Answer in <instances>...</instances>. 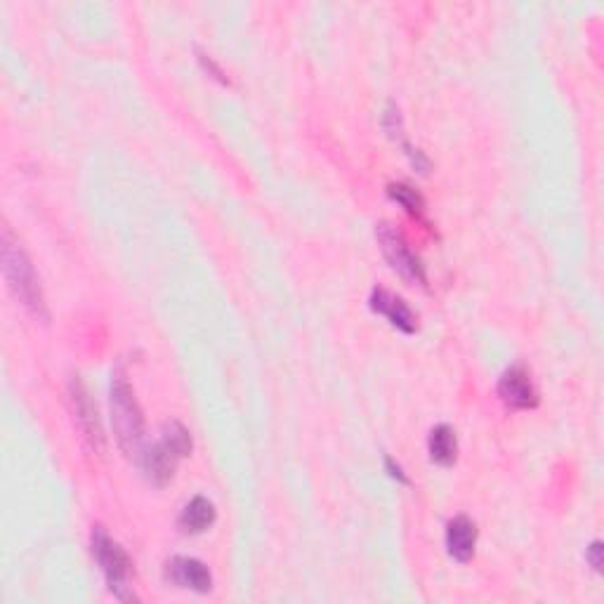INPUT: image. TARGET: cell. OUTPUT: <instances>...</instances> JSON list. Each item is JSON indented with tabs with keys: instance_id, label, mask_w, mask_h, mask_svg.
I'll list each match as a JSON object with an SVG mask.
<instances>
[{
	"instance_id": "1",
	"label": "cell",
	"mask_w": 604,
	"mask_h": 604,
	"mask_svg": "<svg viewBox=\"0 0 604 604\" xmlns=\"http://www.w3.org/2000/svg\"><path fill=\"white\" fill-rule=\"evenodd\" d=\"M0 262H3L5 281H8L15 298L22 302L24 310L34 319L48 324V305H45L43 286L36 274L34 262L29 260V255L19 246V241L10 234L8 227L3 229V236H0Z\"/></svg>"
},
{
	"instance_id": "2",
	"label": "cell",
	"mask_w": 604,
	"mask_h": 604,
	"mask_svg": "<svg viewBox=\"0 0 604 604\" xmlns=\"http://www.w3.org/2000/svg\"><path fill=\"white\" fill-rule=\"evenodd\" d=\"M111 423L121 451L126 456H135L144 439V416L121 366L111 373Z\"/></svg>"
},
{
	"instance_id": "3",
	"label": "cell",
	"mask_w": 604,
	"mask_h": 604,
	"mask_svg": "<svg viewBox=\"0 0 604 604\" xmlns=\"http://www.w3.org/2000/svg\"><path fill=\"white\" fill-rule=\"evenodd\" d=\"M90 548H93V557L97 560V564H100L109 593L116 595L121 602L135 600L133 588H130V571H133V562H130L126 550L118 546L104 527H93Z\"/></svg>"
},
{
	"instance_id": "4",
	"label": "cell",
	"mask_w": 604,
	"mask_h": 604,
	"mask_svg": "<svg viewBox=\"0 0 604 604\" xmlns=\"http://www.w3.org/2000/svg\"><path fill=\"white\" fill-rule=\"evenodd\" d=\"M376 236H378L380 251H383L385 260L390 262V267L395 269L397 274H402L404 279L413 281V284H420V286L428 284V274H425L423 260L411 251L409 241L404 239V234L399 232L395 225H390V222H380L376 229Z\"/></svg>"
},
{
	"instance_id": "5",
	"label": "cell",
	"mask_w": 604,
	"mask_h": 604,
	"mask_svg": "<svg viewBox=\"0 0 604 604\" xmlns=\"http://www.w3.org/2000/svg\"><path fill=\"white\" fill-rule=\"evenodd\" d=\"M69 402H71V413H74L76 428L81 430L83 442L88 444V449L93 453L104 451V432L100 425V416H97V406L90 399L88 387L83 385L81 378H71L69 383Z\"/></svg>"
},
{
	"instance_id": "6",
	"label": "cell",
	"mask_w": 604,
	"mask_h": 604,
	"mask_svg": "<svg viewBox=\"0 0 604 604\" xmlns=\"http://www.w3.org/2000/svg\"><path fill=\"white\" fill-rule=\"evenodd\" d=\"M498 397L508 409L515 411H529L538 406V390L531 378L529 369L524 364L510 366L498 380Z\"/></svg>"
},
{
	"instance_id": "7",
	"label": "cell",
	"mask_w": 604,
	"mask_h": 604,
	"mask_svg": "<svg viewBox=\"0 0 604 604\" xmlns=\"http://www.w3.org/2000/svg\"><path fill=\"white\" fill-rule=\"evenodd\" d=\"M163 579L175 588H187L194 593H208L213 588V574L210 569L196 557L177 555L166 562L163 567Z\"/></svg>"
},
{
	"instance_id": "8",
	"label": "cell",
	"mask_w": 604,
	"mask_h": 604,
	"mask_svg": "<svg viewBox=\"0 0 604 604\" xmlns=\"http://www.w3.org/2000/svg\"><path fill=\"white\" fill-rule=\"evenodd\" d=\"M371 310L390 321L392 326L399 328L402 333H416L418 331V317L399 295L385 291V288H373L369 298Z\"/></svg>"
},
{
	"instance_id": "9",
	"label": "cell",
	"mask_w": 604,
	"mask_h": 604,
	"mask_svg": "<svg viewBox=\"0 0 604 604\" xmlns=\"http://www.w3.org/2000/svg\"><path fill=\"white\" fill-rule=\"evenodd\" d=\"M180 461L182 458L177 456L163 439H159L156 444H151L149 449H144L140 456L144 477H147L154 487H166L170 479H173L175 468Z\"/></svg>"
},
{
	"instance_id": "10",
	"label": "cell",
	"mask_w": 604,
	"mask_h": 604,
	"mask_svg": "<svg viewBox=\"0 0 604 604\" xmlns=\"http://www.w3.org/2000/svg\"><path fill=\"white\" fill-rule=\"evenodd\" d=\"M477 548V524L470 517L458 515L446 524V550L456 562H470Z\"/></svg>"
},
{
	"instance_id": "11",
	"label": "cell",
	"mask_w": 604,
	"mask_h": 604,
	"mask_svg": "<svg viewBox=\"0 0 604 604\" xmlns=\"http://www.w3.org/2000/svg\"><path fill=\"white\" fill-rule=\"evenodd\" d=\"M215 520H218V510H215L213 501H208L206 496H194L177 517V527L182 534L196 536L213 527Z\"/></svg>"
},
{
	"instance_id": "12",
	"label": "cell",
	"mask_w": 604,
	"mask_h": 604,
	"mask_svg": "<svg viewBox=\"0 0 604 604\" xmlns=\"http://www.w3.org/2000/svg\"><path fill=\"white\" fill-rule=\"evenodd\" d=\"M383 126H385L387 135H390L392 140L402 144L404 154L409 156V161L413 163V168L420 170V173H425V170H428L430 163H428V159H425V154H423V151H420V149H413L411 144H409V140H406L404 118H402V114H399V107H397L395 102H390V104H387V109H385V118H383Z\"/></svg>"
},
{
	"instance_id": "13",
	"label": "cell",
	"mask_w": 604,
	"mask_h": 604,
	"mask_svg": "<svg viewBox=\"0 0 604 604\" xmlns=\"http://www.w3.org/2000/svg\"><path fill=\"white\" fill-rule=\"evenodd\" d=\"M428 451H430V458L437 465H442V468H451L458 458L456 430L446 423L435 425L430 432V439H428Z\"/></svg>"
},
{
	"instance_id": "14",
	"label": "cell",
	"mask_w": 604,
	"mask_h": 604,
	"mask_svg": "<svg viewBox=\"0 0 604 604\" xmlns=\"http://www.w3.org/2000/svg\"><path fill=\"white\" fill-rule=\"evenodd\" d=\"M387 196H390L392 201L399 203L406 213H411L413 218L423 220L425 215V199L420 196L418 189H413L411 185H406V182H395V185L387 187Z\"/></svg>"
},
{
	"instance_id": "15",
	"label": "cell",
	"mask_w": 604,
	"mask_h": 604,
	"mask_svg": "<svg viewBox=\"0 0 604 604\" xmlns=\"http://www.w3.org/2000/svg\"><path fill=\"white\" fill-rule=\"evenodd\" d=\"M161 439L180 458H187L189 453H192V435H189V430L182 423H177V420H170V423L163 425Z\"/></svg>"
},
{
	"instance_id": "16",
	"label": "cell",
	"mask_w": 604,
	"mask_h": 604,
	"mask_svg": "<svg viewBox=\"0 0 604 604\" xmlns=\"http://www.w3.org/2000/svg\"><path fill=\"white\" fill-rule=\"evenodd\" d=\"M602 541H593L586 548V562L593 567V571H602Z\"/></svg>"
},
{
	"instance_id": "17",
	"label": "cell",
	"mask_w": 604,
	"mask_h": 604,
	"mask_svg": "<svg viewBox=\"0 0 604 604\" xmlns=\"http://www.w3.org/2000/svg\"><path fill=\"white\" fill-rule=\"evenodd\" d=\"M385 470H387V475H390L392 479H397L399 484H409L411 482V479L406 477V472H404L402 465L395 463V458H390V456L385 458Z\"/></svg>"
},
{
	"instance_id": "18",
	"label": "cell",
	"mask_w": 604,
	"mask_h": 604,
	"mask_svg": "<svg viewBox=\"0 0 604 604\" xmlns=\"http://www.w3.org/2000/svg\"><path fill=\"white\" fill-rule=\"evenodd\" d=\"M199 62H201V67H203V69H206V71H208V74H210V76H213V78H218V81H220V83H229V81H227V78H225V74H222V69H220V67H218V64H215V62H213V59H210L208 55H201V52H199Z\"/></svg>"
}]
</instances>
